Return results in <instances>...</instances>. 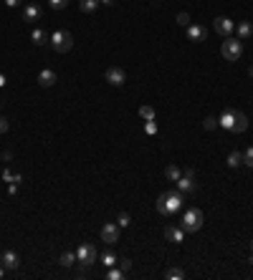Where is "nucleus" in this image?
<instances>
[{
  "mask_svg": "<svg viewBox=\"0 0 253 280\" xmlns=\"http://www.w3.org/2000/svg\"><path fill=\"white\" fill-rule=\"evenodd\" d=\"M218 124L223 129H228V132H233V134H243L248 129V116L243 111H238V109H225L218 116Z\"/></svg>",
  "mask_w": 253,
  "mask_h": 280,
  "instance_id": "obj_1",
  "label": "nucleus"
},
{
  "mask_svg": "<svg viewBox=\"0 0 253 280\" xmlns=\"http://www.w3.org/2000/svg\"><path fill=\"white\" fill-rule=\"evenodd\" d=\"M182 207V192L180 189H167L157 197V212L160 214H175Z\"/></svg>",
  "mask_w": 253,
  "mask_h": 280,
  "instance_id": "obj_2",
  "label": "nucleus"
},
{
  "mask_svg": "<svg viewBox=\"0 0 253 280\" xmlns=\"http://www.w3.org/2000/svg\"><path fill=\"white\" fill-rule=\"evenodd\" d=\"M203 222H205V214H203V210H198V207H190V210L182 214V230H185V232H198V230L203 227Z\"/></svg>",
  "mask_w": 253,
  "mask_h": 280,
  "instance_id": "obj_3",
  "label": "nucleus"
},
{
  "mask_svg": "<svg viewBox=\"0 0 253 280\" xmlns=\"http://www.w3.org/2000/svg\"><path fill=\"white\" fill-rule=\"evenodd\" d=\"M51 48L56 53H69L74 48V35L69 31H56L51 33Z\"/></svg>",
  "mask_w": 253,
  "mask_h": 280,
  "instance_id": "obj_4",
  "label": "nucleus"
},
{
  "mask_svg": "<svg viewBox=\"0 0 253 280\" xmlns=\"http://www.w3.org/2000/svg\"><path fill=\"white\" fill-rule=\"evenodd\" d=\"M220 53L225 61H238L243 56V40L241 38H225L223 46H220Z\"/></svg>",
  "mask_w": 253,
  "mask_h": 280,
  "instance_id": "obj_5",
  "label": "nucleus"
},
{
  "mask_svg": "<svg viewBox=\"0 0 253 280\" xmlns=\"http://www.w3.org/2000/svg\"><path fill=\"white\" fill-rule=\"evenodd\" d=\"M76 263H81V265H91V263H96V247L94 245H89V243H81L79 247H76Z\"/></svg>",
  "mask_w": 253,
  "mask_h": 280,
  "instance_id": "obj_6",
  "label": "nucleus"
},
{
  "mask_svg": "<svg viewBox=\"0 0 253 280\" xmlns=\"http://www.w3.org/2000/svg\"><path fill=\"white\" fill-rule=\"evenodd\" d=\"M213 31H215L218 35H223V38H230V33L236 31V23H233L230 18L220 15V18H215V20H213Z\"/></svg>",
  "mask_w": 253,
  "mask_h": 280,
  "instance_id": "obj_7",
  "label": "nucleus"
},
{
  "mask_svg": "<svg viewBox=\"0 0 253 280\" xmlns=\"http://www.w3.org/2000/svg\"><path fill=\"white\" fill-rule=\"evenodd\" d=\"M101 240L107 243V245H114L119 243V225L117 222H107L101 227Z\"/></svg>",
  "mask_w": 253,
  "mask_h": 280,
  "instance_id": "obj_8",
  "label": "nucleus"
},
{
  "mask_svg": "<svg viewBox=\"0 0 253 280\" xmlns=\"http://www.w3.org/2000/svg\"><path fill=\"white\" fill-rule=\"evenodd\" d=\"M104 78H107V83H112V86H124L126 73H124V69H122V66H112V69H107Z\"/></svg>",
  "mask_w": 253,
  "mask_h": 280,
  "instance_id": "obj_9",
  "label": "nucleus"
},
{
  "mask_svg": "<svg viewBox=\"0 0 253 280\" xmlns=\"http://www.w3.org/2000/svg\"><path fill=\"white\" fill-rule=\"evenodd\" d=\"M205 35H208V31H205L203 26H198V23H190V26H187V38L193 40V43L205 40Z\"/></svg>",
  "mask_w": 253,
  "mask_h": 280,
  "instance_id": "obj_10",
  "label": "nucleus"
},
{
  "mask_svg": "<svg viewBox=\"0 0 253 280\" xmlns=\"http://www.w3.org/2000/svg\"><path fill=\"white\" fill-rule=\"evenodd\" d=\"M0 263H3L8 270H15V268L20 265V257H18V252H13V250H5L3 255H0Z\"/></svg>",
  "mask_w": 253,
  "mask_h": 280,
  "instance_id": "obj_11",
  "label": "nucleus"
},
{
  "mask_svg": "<svg viewBox=\"0 0 253 280\" xmlns=\"http://www.w3.org/2000/svg\"><path fill=\"white\" fill-rule=\"evenodd\" d=\"M38 18H41V5L38 3H28L23 8V20H26V23H36Z\"/></svg>",
  "mask_w": 253,
  "mask_h": 280,
  "instance_id": "obj_12",
  "label": "nucleus"
},
{
  "mask_svg": "<svg viewBox=\"0 0 253 280\" xmlns=\"http://www.w3.org/2000/svg\"><path fill=\"white\" fill-rule=\"evenodd\" d=\"M165 238L170 240V243H177V245H180V243L185 240V230H182V227H175V225H170V227L165 230Z\"/></svg>",
  "mask_w": 253,
  "mask_h": 280,
  "instance_id": "obj_13",
  "label": "nucleus"
},
{
  "mask_svg": "<svg viewBox=\"0 0 253 280\" xmlns=\"http://www.w3.org/2000/svg\"><path fill=\"white\" fill-rule=\"evenodd\" d=\"M193 177H195V175H182V177L175 182V184H177V189L182 192V195H185V192H193V189H195V182H193Z\"/></svg>",
  "mask_w": 253,
  "mask_h": 280,
  "instance_id": "obj_14",
  "label": "nucleus"
},
{
  "mask_svg": "<svg viewBox=\"0 0 253 280\" xmlns=\"http://www.w3.org/2000/svg\"><path fill=\"white\" fill-rule=\"evenodd\" d=\"M38 83L43 86V89H48V86H53V83H56V73H53L51 69H43V71L38 73Z\"/></svg>",
  "mask_w": 253,
  "mask_h": 280,
  "instance_id": "obj_15",
  "label": "nucleus"
},
{
  "mask_svg": "<svg viewBox=\"0 0 253 280\" xmlns=\"http://www.w3.org/2000/svg\"><path fill=\"white\" fill-rule=\"evenodd\" d=\"M31 40L36 43V46H46V43H51V35H48L43 28H36V31L31 33Z\"/></svg>",
  "mask_w": 253,
  "mask_h": 280,
  "instance_id": "obj_16",
  "label": "nucleus"
},
{
  "mask_svg": "<svg viewBox=\"0 0 253 280\" xmlns=\"http://www.w3.org/2000/svg\"><path fill=\"white\" fill-rule=\"evenodd\" d=\"M165 177L170 179V182H177V179L182 177V169H180L177 164H167V167H165Z\"/></svg>",
  "mask_w": 253,
  "mask_h": 280,
  "instance_id": "obj_17",
  "label": "nucleus"
},
{
  "mask_svg": "<svg viewBox=\"0 0 253 280\" xmlns=\"http://www.w3.org/2000/svg\"><path fill=\"white\" fill-rule=\"evenodd\" d=\"M99 3H101V0H81V3H79V8H81L84 13H96Z\"/></svg>",
  "mask_w": 253,
  "mask_h": 280,
  "instance_id": "obj_18",
  "label": "nucleus"
},
{
  "mask_svg": "<svg viewBox=\"0 0 253 280\" xmlns=\"http://www.w3.org/2000/svg\"><path fill=\"white\" fill-rule=\"evenodd\" d=\"M236 31H238V38L243 40V38H248V35L253 33V26L248 23V20H243V23H238V26H236Z\"/></svg>",
  "mask_w": 253,
  "mask_h": 280,
  "instance_id": "obj_19",
  "label": "nucleus"
},
{
  "mask_svg": "<svg viewBox=\"0 0 253 280\" xmlns=\"http://www.w3.org/2000/svg\"><path fill=\"white\" fill-rule=\"evenodd\" d=\"M58 263H61L63 268H69V265H74V263H76V252H69V250H66V252H63V255L58 257Z\"/></svg>",
  "mask_w": 253,
  "mask_h": 280,
  "instance_id": "obj_20",
  "label": "nucleus"
},
{
  "mask_svg": "<svg viewBox=\"0 0 253 280\" xmlns=\"http://www.w3.org/2000/svg\"><path fill=\"white\" fill-rule=\"evenodd\" d=\"M117 260H119V257H117V255H114L112 250H107V252L101 255V263L107 265V268H114V265H117Z\"/></svg>",
  "mask_w": 253,
  "mask_h": 280,
  "instance_id": "obj_21",
  "label": "nucleus"
},
{
  "mask_svg": "<svg viewBox=\"0 0 253 280\" xmlns=\"http://www.w3.org/2000/svg\"><path fill=\"white\" fill-rule=\"evenodd\" d=\"M243 164V152H230L228 154V167H241Z\"/></svg>",
  "mask_w": 253,
  "mask_h": 280,
  "instance_id": "obj_22",
  "label": "nucleus"
},
{
  "mask_svg": "<svg viewBox=\"0 0 253 280\" xmlns=\"http://www.w3.org/2000/svg\"><path fill=\"white\" fill-rule=\"evenodd\" d=\"M165 278H167V280H182V278H185V270H180V268H167Z\"/></svg>",
  "mask_w": 253,
  "mask_h": 280,
  "instance_id": "obj_23",
  "label": "nucleus"
},
{
  "mask_svg": "<svg viewBox=\"0 0 253 280\" xmlns=\"http://www.w3.org/2000/svg\"><path fill=\"white\" fill-rule=\"evenodd\" d=\"M139 116H142L144 121H152V119H155V109L144 104V106H139Z\"/></svg>",
  "mask_w": 253,
  "mask_h": 280,
  "instance_id": "obj_24",
  "label": "nucleus"
},
{
  "mask_svg": "<svg viewBox=\"0 0 253 280\" xmlns=\"http://www.w3.org/2000/svg\"><path fill=\"white\" fill-rule=\"evenodd\" d=\"M107 278L109 280H122L124 278V270L122 268H107Z\"/></svg>",
  "mask_w": 253,
  "mask_h": 280,
  "instance_id": "obj_25",
  "label": "nucleus"
},
{
  "mask_svg": "<svg viewBox=\"0 0 253 280\" xmlns=\"http://www.w3.org/2000/svg\"><path fill=\"white\" fill-rule=\"evenodd\" d=\"M220 124H218V119L215 116H205V121H203V129H208V132H213V129H218Z\"/></svg>",
  "mask_w": 253,
  "mask_h": 280,
  "instance_id": "obj_26",
  "label": "nucleus"
},
{
  "mask_svg": "<svg viewBox=\"0 0 253 280\" xmlns=\"http://www.w3.org/2000/svg\"><path fill=\"white\" fill-rule=\"evenodd\" d=\"M243 164L253 169V146H248V149H246V152H243Z\"/></svg>",
  "mask_w": 253,
  "mask_h": 280,
  "instance_id": "obj_27",
  "label": "nucleus"
},
{
  "mask_svg": "<svg viewBox=\"0 0 253 280\" xmlns=\"http://www.w3.org/2000/svg\"><path fill=\"white\" fill-rule=\"evenodd\" d=\"M48 5H51L53 10H66V5H69V0H48Z\"/></svg>",
  "mask_w": 253,
  "mask_h": 280,
  "instance_id": "obj_28",
  "label": "nucleus"
},
{
  "mask_svg": "<svg viewBox=\"0 0 253 280\" xmlns=\"http://www.w3.org/2000/svg\"><path fill=\"white\" fill-rule=\"evenodd\" d=\"M129 222H132V217H129V214H126V212H122L119 217H117V225H119V227H126Z\"/></svg>",
  "mask_w": 253,
  "mask_h": 280,
  "instance_id": "obj_29",
  "label": "nucleus"
},
{
  "mask_svg": "<svg viewBox=\"0 0 253 280\" xmlns=\"http://www.w3.org/2000/svg\"><path fill=\"white\" fill-rule=\"evenodd\" d=\"M177 26H182V28L190 26V15L187 13H177Z\"/></svg>",
  "mask_w": 253,
  "mask_h": 280,
  "instance_id": "obj_30",
  "label": "nucleus"
},
{
  "mask_svg": "<svg viewBox=\"0 0 253 280\" xmlns=\"http://www.w3.org/2000/svg\"><path fill=\"white\" fill-rule=\"evenodd\" d=\"M144 132H147V134H157V124H155V119H152V121H144Z\"/></svg>",
  "mask_w": 253,
  "mask_h": 280,
  "instance_id": "obj_31",
  "label": "nucleus"
},
{
  "mask_svg": "<svg viewBox=\"0 0 253 280\" xmlns=\"http://www.w3.org/2000/svg\"><path fill=\"white\" fill-rule=\"evenodd\" d=\"M117 265H119V268H122L124 273H126V270H129V268H132V263H129V260H126V257H124V260H117Z\"/></svg>",
  "mask_w": 253,
  "mask_h": 280,
  "instance_id": "obj_32",
  "label": "nucleus"
},
{
  "mask_svg": "<svg viewBox=\"0 0 253 280\" xmlns=\"http://www.w3.org/2000/svg\"><path fill=\"white\" fill-rule=\"evenodd\" d=\"M8 126H10V124H8L5 119H0V134H5V132H8Z\"/></svg>",
  "mask_w": 253,
  "mask_h": 280,
  "instance_id": "obj_33",
  "label": "nucleus"
},
{
  "mask_svg": "<svg viewBox=\"0 0 253 280\" xmlns=\"http://www.w3.org/2000/svg\"><path fill=\"white\" fill-rule=\"evenodd\" d=\"M5 5H8V8H18L20 0H5Z\"/></svg>",
  "mask_w": 253,
  "mask_h": 280,
  "instance_id": "obj_34",
  "label": "nucleus"
},
{
  "mask_svg": "<svg viewBox=\"0 0 253 280\" xmlns=\"http://www.w3.org/2000/svg\"><path fill=\"white\" fill-rule=\"evenodd\" d=\"M5 270H8V268H5L3 263H0V278H3V275H5Z\"/></svg>",
  "mask_w": 253,
  "mask_h": 280,
  "instance_id": "obj_35",
  "label": "nucleus"
},
{
  "mask_svg": "<svg viewBox=\"0 0 253 280\" xmlns=\"http://www.w3.org/2000/svg\"><path fill=\"white\" fill-rule=\"evenodd\" d=\"M101 3H104V5H114V0H101Z\"/></svg>",
  "mask_w": 253,
  "mask_h": 280,
  "instance_id": "obj_36",
  "label": "nucleus"
},
{
  "mask_svg": "<svg viewBox=\"0 0 253 280\" xmlns=\"http://www.w3.org/2000/svg\"><path fill=\"white\" fill-rule=\"evenodd\" d=\"M0 86H5V76L3 73H0Z\"/></svg>",
  "mask_w": 253,
  "mask_h": 280,
  "instance_id": "obj_37",
  "label": "nucleus"
},
{
  "mask_svg": "<svg viewBox=\"0 0 253 280\" xmlns=\"http://www.w3.org/2000/svg\"><path fill=\"white\" fill-rule=\"evenodd\" d=\"M248 263H251V265H253V255H251V257H248Z\"/></svg>",
  "mask_w": 253,
  "mask_h": 280,
  "instance_id": "obj_38",
  "label": "nucleus"
},
{
  "mask_svg": "<svg viewBox=\"0 0 253 280\" xmlns=\"http://www.w3.org/2000/svg\"><path fill=\"white\" fill-rule=\"evenodd\" d=\"M248 73H251V78H253V66H251V71H248Z\"/></svg>",
  "mask_w": 253,
  "mask_h": 280,
  "instance_id": "obj_39",
  "label": "nucleus"
},
{
  "mask_svg": "<svg viewBox=\"0 0 253 280\" xmlns=\"http://www.w3.org/2000/svg\"><path fill=\"white\" fill-rule=\"evenodd\" d=\"M251 250H253V240H251Z\"/></svg>",
  "mask_w": 253,
  "mask_h": 280,
  "instance_id": "obj_40",
  "label": "nucleus"
}]
</instances>
